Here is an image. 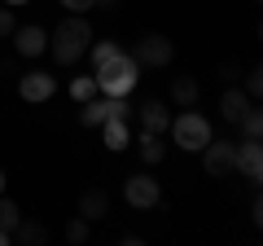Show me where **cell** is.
I'll return each mask as SVG.
<instances>
[{
	"label": "cell",
	"mask_w": 263,
	"mask_h": 246,
	"mask_svg": "<svg viewBox=\"0 0 263 246\" xmlns=\"http://www.w3.org/2000/svg\"><path fill=\"white\" fill-rule=\"evenodd\" d=\"M66 242H70V246H84L88 242V220L84 216H75L70 224H66Z\"/></svg>",
	"instance_id": "22"
},
{
	"label": "cell",
	"mask_w": 263,
	"mask_h": 246,
	"mask_svg": "<svg viewBox=\"0 0 263 246\" xmlns=\"http://www.w3.org/2000/svg\"><path fill=\"white\" fill-rule=\"evenodd\" d=\"M110 114H119V119H132V106H127V97H92V101H84V110H79V123L84 128H101Z\"/></svg>",
	"instance_id": "6"
},
{
	"label": "cell",
	"mask_w": 263,
	"mask_h": 246,
	"mask_svg": "<svg viewBox=\"0 0 263 246\" xmlns=\"http://www.w3.org/2000/svg\"><path fill=\"white\" fill-rule=\"evenodd\" d=\"M70 97H75L79 106L92 101V97H97V75H75V79H70Z\"/></svg>",
	"instance_id": "19"
},
{
	"label": "cell",
	"mask_w": 263,
	"mask_h": 246,
	"mask_svg": "<svg viewBox=\"0 0 263 246\" xmlns=\"http://www.w3.org/2000/svg\"><path fill=\"white\" fill-rule=\"evenodd\" d=\"M101 141H105V150H127L132 145V128H127V119H119V114H110V119L101 123Z\"/></svg>",
	"instance_id": "12"
},
{
	"label": "cell",
	"mask_w": 263,
	"mask_h": 246,
	"mask_svg": "<svg viewBox=\"0 0 263 246\" xmlns=\"http://www.w3.org/2000/svg\"><path fill=\"white\" fill-rule=\"evenodd\" d=\"M18 220H22V207H18L13 198H5V194H0V229L9 233V242H13V229H18Z\"/></svg>",
	"instance_id": "18"
},
{
	"label": "cell",
	"mask_w": 263,
	"mask_h": 246,
	"mask_svg": "<svg viewBox=\"0 0 263 246\" xmlns=\"http://www.w3.org/2000/svg\"><path fill=\"white\" fill-rule=\"evenodd\" d=\"M18 93H22V101L40 106V101H48V97L57 93V79H53V75H44V71H22Z\"/></svg>",
	"instance_id": "8"
},
{
	"label": "cell",
	"mask_w": 263,
	"mask_h": 246,
	"mask_svg": "<svg viewBox=\"0 0 263 246\" xmlns=\"http://www.w3.org/2000/svg\"><path fill=\"white\" fill-rule=\"evenodd\" d=\"M136 119H141V132H171V119H176V114H171V106L167 101H145V106H136Z\"/></svg>",
	"instance_id": "9"
},
{
	"label": "cell",
	"mask_w": 263,
	"mask_h": 246,
	"mask_svg": "<svg viewBox=\"0 0 263 246\" xmlns=\"http://www.w3.org/2000/svg\"><path fill=\"white\" fill-rule=\"evenodd\" d=\"M97 75V93H105V97H127L132 88H136V79H141V66H136V57L132 53H114L110 62H101V66L92 71Z\"/></svg>",
	"instance_id": "2"
},
{
	"label": "cell",
	"mask_w": 263,
	"mask_h": 246,
	"mask_svg": "<svg viewBox=\"0 0 263 246\" xmlns=\"http://www.w3.org/2000/svg\"><path fill=\"white\" fill-rule=\"evenodd\" d=\"M88 44H92V27H88L84 13H70L57 31H48V53H53L57 66H75L88 53Z\"/></svg>",
	"instance_id": "1"
},
{
	"label": "cell",
	"mask_w": 263,
	"mask_h": 246,
	"mask_svg": "<svg viewBox=\"0 0 263 246\" xmlns=\"http://www.w3.org/2000/svg\"><path fill=\"white\" fill-rule=\"evenodd\" d=\"M219 79H224V84H237V79H241V66H237V62H224V66H219Z\"/></svg>",
	"instance_id": "27"
},
{
	"label": "cell",
	"mask_w": 263,
	"mask_h": 246,
	"mask_svg": "<svg viewBox=\"0 0 263 246\" xmlns=\"http://www.w3.org/2000/svg\"><path fill=\"white\" fill-rule=\"evenodd\" d=\"M171 141H176L180 150H189V154H202V145L211 141V119L189 106L180 119H171Z\"/></svg>",
	"instance_id": "3"
},
{
	"label": "cell",
	"mask_w": 263,
	"mask_h": 246,
	"mask_svg": "<svg viewBox=\"0 0 263 246\" xmlns=\"http://www.w3.org/2000/svg\"><path fill=\"white\" fill-rule=\"evenodd\" d=\"M18 31V18H13V5H0V40Z\"/></svg>",
	"instance_id": "23"
},
{
	"label": "cell",
	"mask_w": 263,
	"mask_h": 246,
	"mask_svg": "<svg viewBox=\"0 0 263 246\" xmlns=\"http://www.w3.org/2000/svg\"><path fill=\"white\" fill-rule=\"evenodd\" d=\"M259 40H263V22H259Z\"/></svg>",
	"instance_id": "32"
},
{
	"label": "cell",
	"mask_w": 263,
	"mask_h": 246,
	"mask_svg": "<svg viewBox=\"0 0 263 246\" xmlns=\"http://www.w3.org/2000/svg\"><path fill=\"white\" fill-rule=\"evenodd\" d=\"M123 198H127V207L136 211H149L162 202V189H158V180L145 176V171H136V176H127V185H123Z\"/></svg>",
	"instance_id": "7"
},
{
	"label": "cell",
	"mask_w": 263,
	"mask_h": 246,
	"mask_svg": "<svg viewBox=\"0 0 263 246\" xmlns=\"http://www.w3.org/2000/svg\"><path fill=\"white\" fill-rule=\"evenodd\" d=\"M202 171L215 180H224L228 171H237V141H215L211 136L206 145H202Z\"/></svg>",
	"instance_id": "5"
},
{
	"label": "cell",
	"mask_w": 263,
	"mask_h": 246,
	"mask_svg": "<svg viewBox=\"0 0 263 246\" xmlns=\"http://www.w3.org/2000/svg\"><path fill=\"white\" fill-rule=\"evenodd\" d=\"M136 154H141V159L154 167V163L167 159V145H162V136H158V132H141V136H136Z\"/></svg>",
	"instance_id": "16"
},
{
	"label": "cell",
	"mask_w": 263,
	"mask_h": 246,
	"mask_svg": "<svg viewBox=\"0 0 263 246\" xmlns=\"http://www.w3.org/2000/svg\"><path fill=\"white\" fill-rule=\"evenodd\" d=\"M197 93H202V88H197V79H193V75H176V79H171V101H176L180 110L197 106Z\"/></svg>",
	"instance_id": "15"
},
{
	"label": "cell",
	"mask_w": 263,
	"mask_h": 246,
	"mask_svg": "<svg viewBox=\"0 0 263 246\" xmlns=\"http://www.w3.org/2000/svg\"><path fill=\"white\" fill-rule=\"evenodd\" d=\"M250 220H254V229H263V185H259V194L250 202Z\"/></svg>",
	"instance_id": "26"
},
{
	"label": "cell",
	"mask_w": 263,
	"mask_h": 246,
	"mask_svg": "<svg viewBox=\"0 0 263 246\" xmlns=\"http://www.w3.org/2000/svg\"><path fill=\"white\" fill-rule=\"evenodd\" d=\"M97 5H114V0H97Z\"/></svg>",
	"instance_id": "31"
},
{
	"label": "cell",
	"mask_w": 263,
	"mask_h": 246,
	"mask_svg": "<svg viewBox=\"0 0 263 246\" xmlns=\"http://www.w3.org/2000/svg\"><path fill=\"white\" fill-rule=\"evenodd\" d=\"M5 185H9V180H5V167H0V194H5Z\"/></svg>",
	"instance_id": "28"
},
{
	"label": "cell",
	"mask_w": 263,
	"mask_h": 246,
	"mask_svg": "<svg viewBox=\"0 0 263 246\" xmlns=\"http://www.w3.org/2000/svg\"><path fill=\"white\" fill-rule=\"evenodd\" d=\"M259 71H263V66H259Z\"/></svg>",
	"instance_id": "33"
},
{
	"label": "cell",
	"mask_w": 263,
	"mask_h": 246,
	"mask_svg": "<svg viewBox=\"0 0 263 246\" xmlns=\"http://www.w3.org/2000/svg\"><path fill=\"white\" fill-rule=\"evenodd\" d=\"M13 48H18V57H40L48 48V31L35 27V22H27V27L13 31Z\"/></svg>",
	"instance_id": "11"
},
{
	"label": "cell",
	"mask_w": 263,
	"mask_h": 246,
	"mask_svg": "<svg viewBox=\"0 0 263 246\" xmlns=\"http://www.w3.org/2000/svg\"><path fill=\"white\" fill-rule=\"evenodd\" d=\"M62 9H70V13H88V9H97V0H57Z\"/></svg>",
	"instance_id": "25"
},
{
	"label": "cell",
	"mask_w": 263,
	"mask_h": 246,
	"mask_svg": "<svg viewBox=\"0 0 263 246\" xmlns=\"http://www.w3.org/2000/svg\"><path fill=\"white\" fill-rule=\"evenodd\" d=\"M79 216H84L88 224H92V220H105L110 216V194L105 189H88L84 198H79Z\"/></svg>",
	"instance_id": "14"
},
{
	"label": "cell",
	"mask_w": 263,
	"mask_h": 246,
	"mask_svg": "<svg viewBox=\"0 0 263 246\" xmlns=\"http://www.w3.org/2000/svg\"><path fill=\"white\" fill-rule=\"evenodd\" d=\"M0 5H27V0H0Z\"/></svg>",
	"instance_id": "30"
},
{
	"label": "cell",
	"mask_w": 263,
	"mask_h": 246,
	"mask_svg": "<svg viewBox=\"0 0 263 246\" xmlns=\"http://www.w3.org/2000/svg\"><path fill=\"white\" fill-rule=\"evenodd\" d=\"M114 53H119V44H114V40H97V44H88V62H92V71L101 66V62H110Z\"/></svg>",
	"instance_id": "21"
},
{
	"label": "cell",
	"mask_w": 263,
	"mask_h": 246,
	"mask_svg": "<svg viewBox=\"0 0 263 246\" xmlns=\"http://www.w3.org/2000/svg\"><path fill=\"white\" fill-rule=\"evenodd\" d=\"M250 106H254V101H250V93H246V88H228V93L219 97V114H224L228 123H241Z\"/></svg>",
	"instance_id": "13"
},
{
	"label": "cell",
	"mask_w": 263,
	"mask_h": 246,
	"mask_svg": "<svg viewBox=\"0 0 263 246\" xmlns=\"http://www.w3.org/2000/svg\"><path fill=\"white\" fill-rule=\"evenodd\" d=\"M237 171L246 180H254V185H263V141L246 136V145H237Z\"/></svg>",
	"instance_id": "10"
},
{
	"label": "cell",
	"mask_w": 263,
	"mask_h": 246,
	"mask_svg": "<svg viewBox=\"0 0 263 246\" xmlns=\"http://www.w3.org/2000/svg\"><path fill=\"white\" fill-rule=\"evenodd\" d=\"M13 242H18V246H44V242H48V229L40 224V220H18Z\"/></svg>",
	"instance_id": "17"
},
{
	"label": "cell",
	"mask_w": 263,
	"mask_h": 246,
	"mask_svg": "<svg viewBox=\"0 0 263 246\" xmlns=\"http://www.w3.org/2000/svg\"><path fill=\"white\" fill-rule=\"evenodd\" d=\"M0 246H9V233H5V229H0Z\"/></svg>",
	"instance_id": "29"
},
{
	"label": "cell",
	"mask_w": 263,
	"mask_h": 246,
	"mask_svg": "<svg viewBox=\"0 0 263 246\" xmlns=\"http://www.w3.org/2000/svg\"><path fill=\"white\" fill-rule=\"evenodd\" d=\"M246 93H250V101H263V71L246 75Z\"/></svg>",
	"instance_id": "24"
},
{
	"label": "cell",
	"mask_w": 263,
	"mask_h": 246,
	"mask_svg": "<svg viewBox=\"0 0 263 246\" xmlns=\"http://www.w3.org/2000/svg\"><path fill=\"white\" fill-rule=\"evenodd\" d=\"M237 128H241L250 141H263V110H259V106H250V110H246V119L237 123Z\"/></svg>",
	"instance_id": "20"
},
{
	"label": "cell",
	"mask_w": 263,
	"mask_h": 246,
	"mask_svg": "<svg viewBox=\"0 0 263 246\" xmlns=\"http://www.w3.org/2000/svg\"><path fill=\"white\" fill-rule=\"evenodd\" d=\"M132 57H136V66H154V71H162V66H171V57H176V44H171L162 31H149V36L136 40Z\"/></svg>",
	"instance_id": "4"
}]
</instances>
